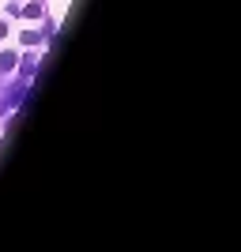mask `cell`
Masks as SVG:
<instances>
[{
  "instance_id": "1",
  "label": "cell",
  "mask_w": 241,
  "mask_h": 252,
  "mask_svg": "<svg viewBox=\"0 0 241 252\" xmlns=\"http://www.w3.org/2000/svg\"><path fill=\"white\" fill-rule=\"evenodd\" d=\"M15 15H27V19H42V4H27V8H19Z\"/></svg>"
},
{
  "instance_id": "2",
  "label": "cell",
  "mask_w": 241,
  "mask_h": 252,
  "mask_svg": "<svg viewBox=\"0 0 241 252\" xmlns=\"http://www.w3.org/2000/svg\"><path fill=\"white\" fill-rule=\"evenodd\" d=\"M0 38H4V23H0Z\"/></svg>"
}]
</instances>
